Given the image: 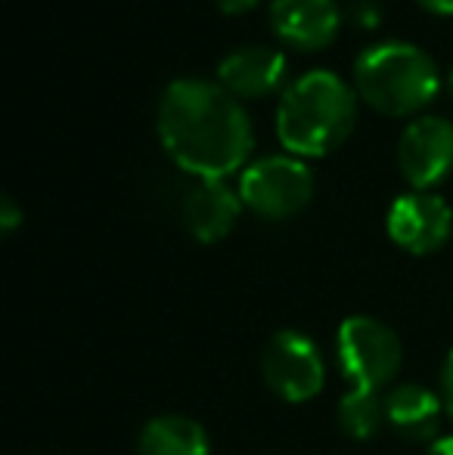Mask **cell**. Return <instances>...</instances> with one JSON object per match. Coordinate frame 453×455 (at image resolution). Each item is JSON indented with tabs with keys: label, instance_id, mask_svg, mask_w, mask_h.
I'll list each match as a JSON object with an SVG mask.
<instances>
[{
	"label": "cell",
	"instance_id": "cell-1",
	"mask_svg": "<svg viewBox=\"0 0 453 455\" xmlns=\"http://www.w3.org/2000/svg\"><path fill=\"white\" fill-rule=\"evenodd\" d=\"M156 131L177 168L199 180H224L246 164L255 127L233 91L212 78H174L156 108Z\"/></svg>",
	"mask_w": 453,
	"mask_h": 455
},
{
	"label": "cell",
	"instance_id": "cell-2",
	"mask_svg": "<svg viewBox=\"0 0 453 455\" xmlns=\"http://www.w3.org/2000/svg\"><path fill=\"white\" fill-rule=\"evenodd\" d=\"M357 91L333 68H308L277 102V137L292 156H327L357 121Z\"/></svg>",
	"mask_w": 453,
	"mask_h": 455
},
{
	"label": "cell",
	"instance_id": "cell-3",
	"mask_svg": "<svg viewBox=\"0 0 453 455\" xmlns=\"http://www.w3.org/2000/svg\"><path fill=\"white\" fill-rule=\"evenodd\" d=\"M441 68L410 41H379L354 60V91L382 115H413L435 100Z\"/></svg>",
	"mask_w": 453,
	"mask_h": 455
},
{
	"label": "cell",
	"instance_id": "cell-4",
	"mask_svg": "<svg viewBox=\"0 0 453 455\" xmlns=\"http://www.w3.org/2000/svg\"><path fill=\"white\" fill-rule=\"evenodd\" d=\"M314 196V171L292 152L261 156L239 174V198L264 220H286L298 214Z\"/></svg>",
	"mask_w": 453,
	"mask_h": 455
},
{
	"label": "cell",
	"instance_id": "cell-5",
	"mask_svg": "<svg viewBox=\"0 0 453 455\" xmlns=\"http://www.w3.org/2000/svg\"><path fill=\"white\" fill-rule=\"evenodd\" d=\"M336 354L344 378H351L357 390H373L392 384L400 369V341L385 323L373 316H351L339 325Z\"/></svg>",
	"mask_w": 453,
	"mask_h": 455
},
{
	"label": "cell",
	"instance_id": "cell-6",
	"mask_svg": "<svg viewBox=\"0 0 453 455\" xmlns=\"http://www.w3.org/2000/svg\"><path fill=\"white\" fill-rule=\"evenodd\" d=\"M261 375L279 400L308 403L323 390L327 365H323L320 347L304 331L283 329L267 341L261 354Z\"/></svg>",
	"mask_w": 453,
	"mask_h": 455
},
{
	"label": "cell",
	"instance_id": "cell-7",
	"mask_svg": "<svg viewBox=\"0 0 453 455\" xmlns=\"http://www.w3.org/2000/svg\"><path fill=\"white\" fill-rule=\"evenodd\" d=\"M400 177L413 189L432 192L453 171V121L441 115H417L407 121L398 140Z\"/></svg>",
	"mask_w": 453,
	"mask_h": 455
},
{
	"label": "cell",
	"instance_id": "cell-8",
	"mask_svg": "<svg viewBox=\"0 0 453 455\" xmlns=\"http://www.w3.org/2000/svg\"><path fill=\"white\" fill-rule=\"evenodd\" d=\"M453 211L438 192L413 189L392 202L385 229L398 248L410 254H432L448 242Z\"/></svg>",
	"mask_w": 453,
	"mask_h": 455
},
{
	"label": "cell",
	"instance_id": "cell-9",
	"mask_svg": "<svg viewBox=\"0 0 453 455\" xmlns=\"http://www.w3.org/2000/svg\"><path fill=\"white\" fill-rule=\"evenodd\" d=\"M344 22L339 0H273L271 28L298 50H320L336 41Z\"/></svg>",
	"mask_w": 453,
	"mask_h": 455
},
{
	"label": "cell",
	"instance_id": "cell-10",
	"mask_svg": "<svg viewBox=\"0 0 453 455\" xmlns=\"http://www.w3.org/2000/svg\"><path fill=\"white\" fill-rule=\"evenodd\" d=\"M286 53L267 44H239L218 62V81L239 100H255L277 91L286 78Z\"/></svg>",
	"mask_w": 453,
	"mask_h": 455
},
{
	"label": "cell",
	"instance_id": "cell-11",
	"mask_svg": "<svg viewBox=\"0 0 453 455\" xmlns=\"http://www.w3.org/2000/svg\"><path fill=\"white\" fill-rule=\"evenodd\" d=\"M242 211L239 189H230L224 180H196L183 192L181 217L190 235L199 242H218L236 227Z\"/></svg>",
	"mask_w": 453,
	"mask_h": 455
},
{
	"label": "cell",
	"instance_id": "cell-12",
	"mask_svg": "<svg viewBox=\"0 0 453 455\" xmlns=\"http://www.w3.org/2000/svg\"><path fill=\"white\" fill-rule=\"evenodd\" d=\"M444 400L423 384H398L385 394V421L404 440H438Z\"/></svg>",
	"mask_w": 453,
	"mask_h": 455
},
{
	"label": "cell",
	"instance_id": "cell-13",
	"mask_svg": "<svg viewBox=\"0 0 453 455\" xmlns=\"http://www.w3.org/2000/svg\"><path fill=\"white\" fill-rule=\"evenodd\" d=\"M140 455H212V440L187 415H158L146 421L137 440Z\"/></svg>",
	"mask_w": 453,
	"mask_h": 455
},
{
	"label": "cell",
	"instance_id": "cell-14",
	"mask_svg": "<svg viewBox=\"0 0 453 455\" xmlns=\"http://www.w3.org/2000/svg\"><path fill=\"white\" fill-rule=\"evenodd\" d=\"M336 419H339V427L348 437L354 440H369L376 437V431L385 421V396L373 394V390H351L339 400V409H336Z\"/></svg>",
	"mask_w": 453,
	"mask_h": 455
},
{
	"label": "cell",
	"instance_id": "cell-15",
	"mask_svg": "<svg viewBox=\"0 0 453 455\" xmlns=\"http://www.w3.org/2000/svg\"><path fill=\"white\" fill-rule=\"evenodd\" d=\"M344 19L360 28H376L382 19V0H348L344 4Z\"/></svg>",
	"mask_w": 453,
	"mask_h": 455
},
{
	"label": "cell",
	"instance_id": "cell-16",
	"mask_svg": "<svg viewBox=\"0 0 453 455\" xmlns=\"http://www.w3.org/2000/svg\"><path fill=\"white\" fill-rule=\"evenodd\" d=\"M22 208H19L16 202H12V196H4L0 198V229H4L6 235L12 233V229L19 227V223H22Z\"/></svg>",
	"mask_w": 453,
	"mask_h": 455
},
{
	"label": "cell",
	"instance_id": "cell-17",
	"mask_svg": "<svg viewBox=\"0 0 453 455\" xmlns=\"http://www.w3.org/2000/svg\"><path fill=\"white\" fill-rule=\"evenodd\" d=\"M441 400H444V412L453 421V350L448 354V363L441 369Z\"/></svg>",
	"mask_w": 453,
	"mask_h": 455
},
{
	"label": "cell",
	"instance_id": "cell-18",
	"mask_svg": "<svg viewBox=\"0 0 453 455\" xmlns=\"http://www.w3.org/2000/svg\"><path fill=\"white\" fill-rule=\"evenodd\" d=\"M419 6H425L429 12H438V16H450L453 12V0H417Z\"/></svg>",
	"mask_w": 453,
	"mask_h": 455
},
{
	"label": "cell",
	"instance_id": "cell-19",
	"mask_svg": "<svg viewBox=\"0 0 453 455\" xmlns=\"http://www.w3.org/2000/svg\"><path fill=\"white\" fill-rule=\"evenodd\" d=\"M218 4V10H224V12H242V10H248V6H255L258 0H214Z\"/></svg>",
	"mask_w": 453,
	"mask_h": 455
},
{
	"label": "cell",
	"instance_id": "cell-20",
	"mask_svg": "<svg viewBox=\"0 0 453 455\" xmlns=\"http://www.w3.org/2000/svg\"><path fill=\"white\" fill-rule=\"evenodd\" d=\"M429 455H453V434H448V437L432 440Z\"/></svg>",
	"mask_w": 453,
	"mask_h": 455
},
{
	"label": "cell",
	"instance_id": "cell-21",
	"mask_svg": "<svg viewBox=\"0 0 453 455\" xmlns=\"http://www.w3.org/2000/svg\"><path fill=\"white\" fill-rule=\"evenodd\" d=\"M448 84H450V91H453V68H450V78H448Z\"/></svg>",
	"mask_w": 453,
	"mask_h": 455
}]
</instances>
